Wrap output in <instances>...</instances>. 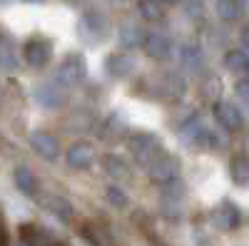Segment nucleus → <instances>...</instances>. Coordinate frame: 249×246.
<instances>
[{
  "label": "nucleus",
  "instance_id": "f257e3e1",
  "mask_svg": "<svg viewBox=\"0 0 249 246\" xmlns=\"http://www.w3.org/2000/svg\"><path fill=\"white\" fill-rule=\"evenodd\" d=\"M130 152L135 157L137 164H142V167H150V164L164 154V147H162V139L157 134H150V132H140L135 137H130Z\"/></svg>",
  "mask_w": 249,
  "mask_h": 246
},
{
  "label": "nucleus",
  "instance_id": "f03ea898",
  "mask_svg": "<svg viewBox=\"0 0 249 246\" xmlns=\"http://www.w3.org/2000/svg\"><path fill=\"white\" fill-rule=\"evenodd\" d=\"M147 174H150V179H152L155 184H160V187H167V184L177 181V177H179V159L164 152L162 157H157L150 167H147Z\"/></svg>",
  "mask_w": 249,
  "mask_h": 246
},
{
  "label": "nucleus",
  "instance_id": "7ed1b4c3",
  "mask_svg": "<svg viewBox=\"0 0 249 246\" xmlns=\"http://www.w3.org/2000/svg\"><path fill=\"white\" fill-rule=\"evenodd\" d=\"M23 57L30 67H45L50 60H53V43L48 37H30L25 43V50H23Z\"/></svg>",
  "mask_w": 249,
  "mask_h": 246
},
{
  "label": "nucleus",
  "instance_id": "20e7f679",
  "mask_svg": "<svg viewBox=\"0 0 249 246\" xmlns=\"http://www.w3.org/2000/svg\"><path fill=\"white\" fill-rule=\"evenodd\" d=\"M85 75H88L85 57L72 52V55H68V57L60 63V70H57V82H60V85H65V87H70V85H77L80 80H85Z\"/></svg>",
  "mask_w": 249,
  "mask_h": 246
},
{
  "label": "nucleus",
  "instance_id": "39448f33",
  "mask_svg": "<svg viewBox=\"0 0 249 246\" xmlns=\"http://www.w3.org/2000/svg\"><path fill=\"white\" fill-rule=\"evenodd\" d=\"M212 221H214V227L219 231H234V229H239V224H242V212H239V207L234 201L224 199L219 207H214Z\"/></svg>",
  "mask_w": 249,
  "mask_h": 246
},
{
  "label": "nucleus",
  "instance_id": "423d86ee",
  "mask_svg": "<svg viewBox=\"0 0 249 246\" xmlns=\"http://www.w3.org/2000/svg\"><path fill=\"white\" fill-rule=\"evenodd\" d=\"M105 70L110 77H117V80H124L135 72V57L127 52V50H117V52H110L107 60H105Z\"/></svg>",
  "mask_w": 249,
  "mask_h": 246
},
{
  "label": "nucleus",
  "instance_id": "0eeeda50",
  "mask_svg": "<svg viewBox=\"0 0 249 246\" xmlns=\"http://www.w3.org/2000/svg\"><path fill=\"white\" fill-rule=\"evenodd\" d=\"M35 99H37V105H43L45 110H57L65 105V90H62L60 82H43L37 90H35Z\"/></svg>",
  "mask_w": 249,
  "mask_h": 246
},
{
  "label": "nucleus",
  "instance_id": "6e6552de",
  "mask_svg": "<svg viewBox=\"0 0 249 246\" xmlns=\"http://www.w3.org/2000/svg\"><path fill=\"white\" fill-rule=\"evenodd\" d=\"M214 119H217V125L227 132H237L242 127V122H244V117L237 110L234 102H222V99L214 105Z\"/></svg>",
  "mask_w": 249,
  "mask_h": 246
},
{
  "label": "nucleus",
  "instance_id": "1a4fd4ad",
  "mask_svg": "<svg viewBox=\"0 0 249 246\" xmlns=\"http://www.w3.org/2000/svg\"><path fill=\"white\" fill-rule=\"evenodd\" d=\"M80 33L85 35L90 43H97V40H102L107 35V20H105V15H100V13H95V10H90V13H85L80 17Z\"/></svg>",
  "mask_w": 249,
  "mask_h": 246
},
{
  "label": "nucleus",
  "instance_id": "9d476101",
  "mask_svg": "<svg viewBox=\"0 0 249 246\" xmlns=\"http://www.w3.org/2000/svg\"><path fill=\"white\" fill-rule=\"evenodd\" d=\"M95 159H97V149L90 142H75L68 149V164L72 169H88L95 164Z\"/></svg>",
  "mask_w": 249,
  "mask_h": 246
},
{
  "label": "nucleus",
  "instance_id": "9b49d317",
  "mask_svg": "<svg viewBox=\"0 0 249 246\" xmlns=\"http://www.w3.org/2000/svg\"><path fill=\"white\" fill-rule=\"evenodd\" d=\"M184 90H187L184 80L179 75H175V72H164L157 80V95L162 99H167V102H177L184 95Z\"/></svg>",
  "mask_w": 249,
  "mask_h": 246
},
{
  "label": "nucleus",
  "instance_id": "f8f14e48",
  "mask_svg": "<svg viewBox=\"0 0 249 246\" xmlns=\"http://www.w3.org/2000/svg\"><path fill=\"white\" fill-rule=\"evenodd\" d=\"M30 147L43 159H48V162H53V159L60 157V142L50 132H33L30 134Z\"/></svg>",
  "mask_w": 249,
  "mask_h": 246
},
{
  "label": "nucleus",
  "instance_id": "ddd939ff",
  "mask_svg": "<svg viewBox=\"0 0 249 246\" xmlns=\"http://www.w3.org/2000/svg\"><path fill=\"white\" fill-rule=\"evenodd\" d=\"M80 234L90 246H117L112 234H110V229L105 227V224H100V221H85L80 227Z\"/></svg>",
  "mask_w": 249,
  "mask_h": 246
},
{
  "label": "nucleus",
  "instance_id": "4468645a",
  "mask_svg": "<svg viewBox=\"0 0 249 246\" xmlns=\"http://www.w3.org/2000/svg\"><path fill=\"white\" fill-rule=\"evenodd\" d=\"M142 48L152 60H164L172 52V40L164 33H147V40H144Z\"/></svg>",
  "mask_w": 249,
  "mask_h": 246
},
{
  "label": "nucleus",
  "instance_id": "2eb2a0df",
  "mask_svg": "<svg viewBox=\"0 0 249 246\" xmlns=\"http://www.w3.org/2000/svg\"><path fill=\"white\" fill-rule=\"evenodd\" d=\"M144 40H147V33H144L137 23H132V20H124V23L120 25V43L127 50L144 45Z\"/></svg>",
  "mask_w": 249,
  "mask_h": 246
},
{
  "label": "nucleus",
  "instance_id": "dca6fc26",
  "mask_svg": "<svg viewBox=\"0 0 249 246\" xmlns=\"http://www.w3.org/2000/svg\"><path fill=\"white\" fill-rule=\"evenodd\" d=\"M102 167H105V172H107L115 181H127V179L132 177L130 164L124 162L122 157H117V154H105V159H102Z\"/></svg>",
  "mask_w": 249,
  "mask_h": 246
},
{
  "label": "nucleus",
  "instance_id": "f3484780",
  "mask_svg": "<svg viewBox=\"0 0 249 246\" xmlns=\"http://www.w3.org/2000/svg\"><path fill=\"white\" fill-rule=\"evenodd\" d=\"M230 174H232V181L237 187H249V157H244V154L232 157Z\"/></svg>",
  "mask_w": 249,
  "mask_h": 246
},
{
  "label": "nucleus",
  "instance_id": "a211bd4d",
  "mask_svg": "<svg viewBox=\"0 0 249 246\" xmlns=\"http://www.w3.org/2000/svg\"><path fill=\"white\" fill-rule=\"evenodd\" d=\"M13 179H15V187L23 192L25 197H33L35 194V174L25 167V164H20V167H15V174H13Z\"/></svg>",
  "mask_w": 249,
  "mask_h": 246
},
{
  "label": "nucleus",
  "instance_id": "6ab92c4d",
  "mask_svg": "<svg viewBox=\"0 0 249 246\" xmlns=\"http://www.w3.org/2000/svg\"><path fill=\"white\" fill-rule=\"evenodd\" d=\"M137 10H140L142 20H147V23H157L164 15L160 0H137Z\"/></svg>",
  "mask_w": 249,
  "mask_h": 246
},
{
  "label": "nucleus",
  "instance_id": "aec40b11",
  "mask_svg": "<svg viewBox=\"0 0 249 246\" xmlns=\"http://www.w3.org/2000/svg\"><path fill=\"white\" fill-rule=\"evenodd\" d=\"M202 97L207 99V102H219V97H222V80L217 77V75H207L204 77V82H202Z\"/></svg>",
  "mask_w": 249,
  "mask_h": 246
},
{
  "label": "nucleus",
  "instance_id": "412c9836",
  "mask_svg": "<svg viewBox=\"0 0 249 246\" xmlns=\"http://www.w3.org/2000/svg\"><path fill=\"white\" fill-rule=\"evenodd\" d=\"M179 57H182V65L187 70H192V72L202 70V65H204V57H202V52L197 48H182Z\"/></svg>",
  "mask_w": 249,
  "mask_h": 246
},
{
  "label": "nucleus",
  "instance_id": "4be33fe9",
  "mask_svg": "<svg viewBox=\"0 0 249 246\" xmlns=\"http://www.w3.org/2000/svg\"><path fill=\"white\" fill-rule=\"evenodd\" d=\"M48 209L60 219V221H72V207H70V201H65V199H60V197H53L50 201H48Z\"/></svg>",
  "mask_w": 249,
  "mask_h": 246
},
{
  "label": "nucleus",
  "instance_id": "5701e85b",
  "mask_svg": "<svg viewBox=\"0 0 249 246\" xmlns=\"http://www.w3.org/2000/svg\"><path fill=\"white\" fill-rule=\"evenodd\" d=\"M242 13L239 0H217V15L222 20H237Z\"/></svg>",
  "mask_w": 249,
  "mask_h": 246
},
{
  "label": "nucleus",
  "instance_id": "b1692460",
  "mask_svg": "<svg viewBox=\"0 0 249 246\" xmlns=\"http://www.w3.org/2000/svg\"><path fill=\"white\" fill-rule=\"evenodd\" d=\"M224 65L230 67L232 72L247 70V67H249V57L244 55V50H230V52L224 55Z\"/></svg>",
  "mask_w": 249,
  "mask_h": 246
},
{
  "label": "nucleus",
  "instance_id": "393cba45",
  "mask_svg": "<svg viewBox=\"0 0 249 246\" xmlns=\"http://www.w3.org/2000/svg\"><path fill=\"white\" fill-rule=\"evenodd\" d=\"M20 236H23V241L30 244V246H40V241H43L48 234L40 227H35V224H25V227H20Z\"/></svg>",
  "mask_w": 249,
  "mask_h": 246
},
{
  "label": "nucleus",
  "instance_id": "a878e982",
  "mask_svg": "<svg viewBox=\"0 0 249 246\" xmlns=\"http://www.w3.org/2000/svg\"><path fill=\"white\" fill-rule=\"evenodd\" d=\"M124 130H127V122H124V117L117 115V112H112V115L107 117V122H105V134H107V137H117V134H124Z\"/></svg>",
  "mask_w": 249,
  "mask_h": 246
},
{
  "label": "nucleus",
  "instance_id": "bb28decb",
  "mask_svg": "<svg viewBox=\"0 0 249 246\" xmlns=\"http://www.w3.org/2000/svg\"><path fill=\"white\" fill-rule=\"evenodd\" d=\"M107 201L112 204V207H117V209H124L127 207V194H124L120 187H107Z\"/></svg>",
  "mask_w": 249,
  "mask_h": 246
},
{
  "label": "nucleus",
  "instance_id": "cd10ccee",
  "mask_svg": "<svg viewBox=\"0 0 249 246\" xmlns=\"http://www.w3.org/2000/svg\"><path fill=\"white\" fill-rule=\"evenodd\" d=\"M15 67H18V57L13 55L10 45H8V43H3V70H5V72H10V70H15Z\"/></svg>",
  "mask_w": 249,
  "mask_h": 246
},
{
  "label": "nucleus",
  "instance_id": "c85d7f7f",
  "mask_svg": "<svg viewBox=\"0 0 249 246\" xmlns=\"http://www.w3.org/2000/svg\"><path fill=\"white\" fill-rule=\"evenodd\" d=\"M237 97L249 105V80H239L237 82Z\"/></svg>",
  "mask_w": 249,
  "mask_h": 246
},
{
  "label": "nucleus",
  "instance_id": "c756f323",
  "mask_svg": "<svg viewBox=\"0 0 249 246\" xmlns=\"http://www.w3.org/2000/svg\"><path fill=\"white\" fill-rule=\"evenodd\" d=\"M239 40H242V45H244V48L249 50V25H247V28L242 30V35H239Z\"/></svg>",
  "mask_w": 249,
  "mask_h": 246
},
{
  "label": "nucleus",
  "instance_id": "7c9ffc66",
  "mask_svg": "<svg viewBox=\"0 0 249 246\" xmlns=\"http://www.w3.org/2000/svg\"><path fill=\"white\" fill-rule=\"evenodd\" d=\"M3 246H10V236H8V229L3 227Z\"/></svg>",
  "mask_w": 249,
  "mask_h": 246
},
{
  "label": "nucleus",
  "instance_id": "2f4dec72",
  "mask_svg": "<svg viewBox=\"0 0 249 246\" xmlns=\"http://www.w3.org/2000/svg\"><path fill=\"white\" fill-rule=\"evenodd\" d=\"M239 5H242V10H249V0H239Z\"/></svg>",
  "mask_w": 249,
  "mask_h": 246
},
{
  "label": "nucleus",
  "instance_id": "473e14b6",
  "mask_svg": "<svg viewBox=\"0 0 249 246\" xmlns=\"http://www.w3.org/2000/svg\"><path fill=\"white\" fill-rule=\"evenodd\" d=\"M20 246H30V244H25V241H20Z\"/></svg>",
  "mask_w": 249,
  "mask_h": 246
},
{
  "label": "nucleus",
  "instance_id": "72a5a7b5",
  "mask_svg": "<svg viewBox=\"0 0 249 246\" xmlns=\"http://www.w3.org/2000/svg\"><path fill=\"white\" fill-rule=\"evenodd\" d=\"M50 246H65V244H50Z\"/></svg>",
  "mask_w": 249,
  "mask_h": 246
},
{
  "label": "nucleus",
  "instance_id": "f704fd0d",
  "mask_svg": "<svg viewBox=\"0 0 249 246\" xmlns=\"http://www.w3.org/2000/svg\"><path fill=\"white\" fill-rule=\"evenodd\" d=\"M28 3H35V0H28Z\"/></svg>",
  "mask_w": 249,
  "mask_h": 246
},
{
  "label": "nucleus",
  "instance_id": "c9c22d12",
  "mask_svg": "<svg viewBox=\"0 0 249 246\" xmlns=\"http://www.w3.org/2000/svg\"><path fill=\"white\" fill-rule=\"evenodd\" d=\"M247 70H249V67H247Z\"/></svg>",
  "mask_w": 249,
  "mask_h": 246
}]
</instances>
